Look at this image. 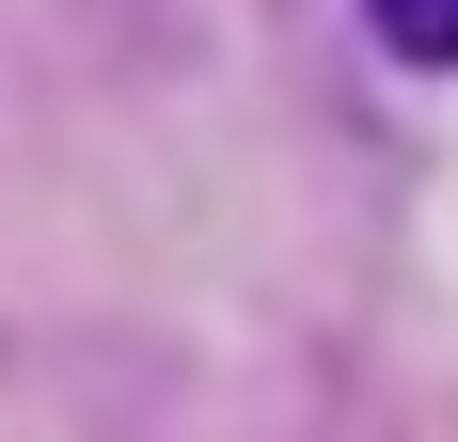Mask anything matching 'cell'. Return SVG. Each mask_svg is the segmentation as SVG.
<instances>
[{
    "label": "cell",
    "instance_id": "cell-1",
    "mask_svg": "<svg viewBox=\"0 0 458 442\" xmlns=\"http://www.w3.org/2000/svg\"><path fill=\"white\" fill-rule=\"evenodd\" d=\"M364 32L395 64H458V0H364Z\"/></svg>",
    "mask_w": 458,
    "mask_h": 442
}]
</instances>
